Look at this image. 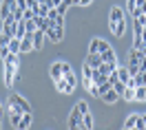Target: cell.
<instances>
[{"label":"cell","mask_w":146,"mask_h":130,"mask_svg":"<svg viewBox=\"0 0 146 130\" xmlns=\"http://www.w3.org/2000/svg\"><path fill=\"white\" fill-rule=\"evenodd\" d=\"M142 44H144V40H142V35H135V42H133V49H142Z\"/></svg>","instance_id":"cell-32"},{"label":"cell","mask_w":146,"mask_h":130,"mask_svg":"<svg viewBox=\"0 0 146 130\" xmlns=\"http://www.w3.org/2000/svg\"><path fill=\"white\" fill-rule=\"evenodd\" d=\"M115 73H117V79H119V82H124V84H126L128 77H131L128 71H126V66H117V68H115Z\"/></svg>","instance_id":"cell-15"},{"label":"cell","mask_w":146,"mask_h":130,"mask_svg":"<svg viewBox=\"0 0 146 130\" xmlns=\"http://www.w3.org/2000/svg\"><path fill=\"white\" fill-rule=\"evenodd\" d=\"M11 37L13 35H9V33H0V47H9Z\"/></svg>","instance_id":"cell-25"},{"label":"cell","mask_w":146,"mask_h":130,"mask_svg":"<svg viewBox=\"0 0 146 130\" xmlns=\"http://www.w3.org/2000/svg\"><path fill=\"white\" fill-rule=\"evenodd\" d=\"M135 128H137V130H146V121L142 119V115H139V119H137V123H135Z\"/></svg>","instance_id":"cell-33"},{"label":"cell","mask_w":146,"mask_h":130,"mask_svg":"<svg viewBox=\"0 0 146 130\" xmlns=\"http://www.w3.org/2000/svg\"><path fill=\"white\" fill-rule=\"evenodd\" d=\"M82 73H84V84H86V82H93V73H95V68H91V66L86 64V62H84Z\"/></svg>","instance_id":"cell-16"},{"label":"cell","mask_w":146,"mask_h":130,"mask_svg":"<svg viewBox=\"0 0 146 130\" xmlns=\"http://www.w3.org/2000/svg\"><path fill=\"white\" fill-rule=\"evenodd\" d=\"M38 16H42V18H46V16H49V7H44V5H40V7H38Z\"/></svg>","instance_id":"cell-30"},{"label":"cell","mask_w":146,"mask_h":130,"mask_svg":"<svg viewBox=\"0 0 146 130\" xmlns=\"http://www.w3.org/2000/svg\"><path fill=\"white\" fill-rule=\"evenodd\" d=\"M135 7H137V0H128V13H133Z\"/></svg>","instance_id":"cell-37"},{"label":"cell","mask_w":146,"mask_h":130,"mask_svg":"<svg viewBox=\"0 0 146 130\" xmlns=\"http://www.w3.org/2000/svg\"><path fill=\"white\" fill-rule=\"evenodd\" d=\"M78 110L82 112V115H84V112H89V104L84 102V99H82V102H78Z\"/></svg>","instance_id":"cell-29"},{"label":"cell","mask_w":146,"mask_h":130,"mask_svg":"<svg viewBox=\"0 0 146 130\" xmlns=\"http://www.w3.org/2000/svg\"><path fill=\"white\" fill-rule=\"evenodd\" d=\"M31 126V112H22V117H20V130H27Z\"/></svg>","instance_id":"cell-14"},{"label":"cell","mask_w":146,"mask_h":130,"mask_svg":"<svg viewBox=\"0 0 146 130\" xmlns=\"http://www.w3.org/2000/svg\"><path fill=\"white\" fill-rule=\"evenodd\" d=\"M137 119H139V115H131V117H128L126 119V123H124V128H135V123H137Z\"/></svg>","instance_id":"cell-23"},{"label":"cell","mask_w":146,"mask_h":130,"mask_svg":"<svg viewBox=\"0 0 146 130\" xmlns=\"http://www.w3.org/2000/svg\"><path fill=\"white\" fill-rule=\"evenodd\" d=\"M111 31H113V35L122 37V35H124V31H126V18H122L119 22H115V24H111Z\"/></svg>","instance_id":"cell-4"},{"label":"cell","mask_w":146,"mask_h":130,"mask_svg":"<svg viewBox=\"0 0 146 130\" xmlns=\"http://www.w3.org/2000/svg\"><path fill=\"white\" fill-rule=\"evenodd\" d=\"M53 20H55V27H64V16H60V13H58Z\"/></svg>","instance_id":"cell-34"},{"label":"cell","mask_w":146,"mask_h":130,"mask_svg":"<svg viewBox=\"0 0 146 130\" xmlns=\"http://www.w3.org/2000/svg\"><path fill=\"white\" fill-rule=\"evenodd\" d=\"M100 97H102V99H104L106 104H113V102H117V99H119V95L115 93V88L106 91V93H104V95H100Z\"/></svg>","instance_id":"cell-13"},{"label":"cell","mask_w":146,"mask_h":130,"mask_svg":"<svg viewBox=\"0 0 146 130\" xmlns=\"http://www.w3.org/2000/svg\"><path fill=\"white\" fill-rule=\"evenodd\" d=\"M137 73H139V64H133V62H131V64H128V75L135 77Z\"/></svg>","instance_id":"cell-28"},{"label":"cell","mask_w":146,"mask_h":130,"mask_svg":"<svg viewBox=\"0 0 146 130\" xmlns=\"http://www.w3.org/2000/svg\"><path fill=\"white\" fill-rule=\"evenodd\" d=\"M100 57H102V62H106V64H113V62H117V60H115V53H113V49H106V51H102Z\"/></svg>","instance_id":"cell-11"},{"label":"cell","mask_w":146,"mask_h":130,"mask_svg":"<svg viewBox=\"0 0 146 130\" xmlns=\"http://www.w3.org/2000/svg\"><path fill=\"white\" fill-rule=\"evenodd\" d=\"M113 88H115V93H117L119 97H122V95H124V91H126V84L117 79V82H113Z\"/></svg>","instance_id":"cell-21"},{"label":"cell","mask_w":146,"mask_h":130,"mask_svg":"<svg viewBox=\"0 0 146 130\" xmlns=\"http://www.w3.org/2000/svg\"><path fill=\"white\" fill-rule=\"evenodd\" d=\"M38 2H40V5H46V0H38Z\"/></svg>","instance_id":"cell-43"},{"label":"cell","mask_w":146,"mask_h":130,"mask_svg":"<svg viewBox=\"0 0 146 130\" xmlns=\"http://www.w3.org/2000/svg\"><path fill=\"white\" fill-rule=\"evenodd\" d=\"M144 18H146V13H144Z\"/></svg>","instance_id":"cell-47"},{"label":"cell","mask_w":146,"mask_h":130,"mask_svg":"<svg viewBox=\"0 0 146 130\" xmlns=\"http://www.w3.org/2000/svg\"><path fill=\"white\" fill-rule=\"evenodd\" d=\"M142 119H144V121H146V115H144V117H142Z\"/></svg>","instance_id":"cell-45"},{"label":"cell","mask_w":146,"mask_h":130,"mask_svg":"<svg viewBox=\"0 0 146 130\" xmlns=\"http://www.w3.org/2000/svg\"><path fill=\"white\" fill-rule=\"evenodd\" d=\"M75 5H82V7H86V5H91V0H73Z\"/></svg>","instance_id":"cell-39"},{"label":"cell","mask_w":146,"mask_h":130,"mask_svg":"<svg viewBox=\"0 0 146 130\" xmlns=\"http://www.w3.org/2000/svg\"><path fill=\"white\" fill-rule=\"evenodd\" d=\"M55 84H58V88H60V93H64V95H69V93H73V91H75V88H73L71 84H69L66 79H64V75H62V77H60V79H58Z\"/></svg>","instance_id":"cell-10"},{"label":"cell","mask_w":146,"mask_h":130,"mask_svg":"<svg viewBox=\"0 0 146 130\" xmlns=\"http://www.w3.org/2000/svg\"><path fill=\"white\" fill-rule=\"evenodd\" d=\"M82 128H89V130L93 128V117L89 115V112H84V115H82Z\"/></svg>","instance_id":"cell-19"},{"label":"cell","mask_w":146,"mask_h":130,"mask_svg":"<svg viewBox=\"0 0 146 130\" xmlns=\"http://www.w3.org/2000/svg\"><path fill=\"white\" fill-rule=\"evenodd\" d=\"M69 71H71V66L66 64V62H62V75H64V73H69Z\"/></svg>","instance_id":"cell-41"},{"label":"cell","mask_w":146,"mask_h":130,"mask_svg":"<svg viewBox=\"0 0 146 130\" xmlns=\"http://www.w3.org/2000/svg\"><path fill=\"white\" fill-rule=\"evenodd\" d=\"M49 73H51V77H53V82H58V79L62 77V62H53L51 68H49Z\"/></svg>","instance_id":"cell-9"},{"label":"cell","mask_w":146,"mask_h":130,"mask_svg":"<svg viewBox=\"0 0 146 130\" xmlns=\"http://www.w3.org/2000/svg\"><path fill=\"white\" fill-rule=\"evenodd\" d=\"M139 71H146V57H142V60H139Z\"/></svg>","instance_id":"cell-40"},{"label":"cell","mask_w":146,"mask_h":130,"mask_svg":"<svg viewBox=\"0 0 146 130\" xmlns=\"http://www.w3.org/2000/svg\"><path fill=\"white\" fill-rule=\"evenodd\" d=\"M0 16H2V20L11 16V7L7 5V2H2V5H0Z\"/></svg>","instance_id":"cell-22"},{"label":"cell","mask_w":146,"mask_h":130,"mask_svg":"<svg viewBox=\"0 0 146 130\" xmlns=\"http://www.w3.org/2000/svg\"><path fill=\"white\" fill-rule=\"evenodd\" d=\"M9 53H11V51H9V47H0V55H2V60L9 55Z\"/></svg>","instance_id":"cell-36"},{"label":"cell","mask_w":146,"mask_h":130,"mask_svg":"<svg viewBox=\"0 0 146 130\" xmlns=\"http://www.w3.org/2000/svg\"><path fill=\"white\" fill-rule=\"evenodd\" d=\"M135 99L137 102H144L146 99V86H135Z\"/></svg>","instance_id":"cell-17"},{"label":"cell","mask_w":146,"mask_h":130,"mask_svg":"<svg viewBox=\"0 0 146 130\" xmlns=\"http://www.w3.org/2000/svg\"><path fill=\"white\" fill-rule=\"evenodd\" d=\"M89 53H100V51H98V40H93V42H91V47H89Z\"/></svg>","instance_id":"cell-35"},{"label":"cell","mask_w":146,"mask_h":130,"mask_svg":"<svg viewBox=\"0 0 146 130\" xmlns=\"http://www.w3.org/2000/svg\"><path fill=\"white\" fill-rule=\"evenodd\" d=\"M0 121H2V115H0Z\"/></svg>","instance_id":"cell-46"},{"label":"cell","mask_w":146,"mask_h":130,"mask_svg":"<svg viewBox=\"0 0 146 130\" xmlns=\"http://www.w3.org/2000/svg\"><path fill=\"white\" fill-rule=\"evenodd\" d=\"M62 2H64V5H69V7L73 5V0H62Z\"/></svg>","instance_id":"cell-42"},{"label":"cell","mask_w":146,"mask_h":130,"mask_svg":"<svg viewBox=\"0 0 146 130\" xmlns=\"http://www.w3.org/2000/svg\"><path fill=\"white\" fill-rule=\"evenodd\" d=\"M18 7H20V9H22V11H25V9H29L27 0H18Z\"/></svg>","instance_id":"cell-38"},{"label":"cell","mask_w":146,"mask_h":130,"mask_svg":"<svg viewBox=\"0 0 146 130\" xmlns=\"http://www.w3.org/2000/svg\"><path fill=\"white\" fill-rule=\"evenodd\" d=\"M106 49H111V47H109V42H104V40H98V51L102 53V51H106Z\"/></svg>","instance_id":"cell-31"},{"label":"cell","mask_w":146,"mask_h":130,"mask_svg":"<svg viewBox=\"0 0 146 130\" xmlns=\"http://www.w3.org/2000/svg\"><path fill=\"white\" fill-rule=\"evenodd\" d=\"M9 104H18L20 108H22V112H31L29 102L25 99V97H20V95H11V97H9Z\"/></svg>","instance_id":"cell-3"},{"label":"cell","mask_w":146,"mask_h":130,"mask_svg":"<svg viewBox=\"0 0 146 130\" xmlns=\"http://www.w3.org/2000/svg\"><path fill=\"white\" fill-rule=\"evenodd\" d=\"M25 35H27V27H25V20H20V22H16V33H13V37L22 40Z\"/></svg>","instance_id":"cell-12"},{"label":"cell","mask_w":146,"mask_h":130,"mask_svg":"<svg viewBox=\"0 0 146 130\" xmlns=\"http://www.w3.org/2000/svg\"><path fill=\"white\" fill-rule=\"evenodd\" d=\"M133 79H135V86H146V71H139Z\"/></svg>","instance_id":"cell-18"},{"label":"cell","mask_w":146,"mask_h":130,"mask_svg":"<svg viewBox=\"0 0 146 130\" xmlns=\"http://www.w3.org/2000/svg\"><path fill=\"white\" fill-rule=\"evenodd\" d=\"M31 49H33V40H31V33H27L20 40V53H29Z\"/></svg>","instance_id":"cell-5"},{"label":"cell","mask_w":146,"mask_h":130,"mask_svg":"<svg viewBox=\"0 0 146 130\" xmlns=\"http://www.w3.org/2000/svg\"><path fill=\"white\" fill-rule=\"evenodd\" d=\"M44 35H49V40H53V42H60V40H62L64 37V27H49L44 31Z\"/></svg>","instance_id":"cell-1"},{"label":"cell","mask_w":146,"mask_h":130,"mask_svg":"<svg viewBox=\"0 0 146 130\" xmlns=\"http://www.w3.org/2000/svg\"><path fill=\"white\" fill-rule=\"evenodd\" d=\"M0 115H2V106H0Z\"/></svg>","instance_id":"cell-44"},{"label":"cell","mask_w":146,"mask_h":130,"mask_svg":"<svg viewBox=\"0 0 146 130\" xmlns=\"http://www.w3.org/2000/svg\"><path fill=\"white\" fill-rule=\"evenodd\" d=\"M31 40H33V49H40L42 42H44V31H42V29H36V33H31Z\"/></svg>","instance_id":"cell-8"},{"label":"cell","mask_w":146,"mask_h":130,"mask_svg":"<svg viewBox=\"0 0 146 130\" xmlns=\"http://www.w3.org/2000/svg\"><path fill=\"white\" fill-rule=\"evenodd\" d=\"M9 51H11V53H20V40H18V37H11Z\"/></svg>","instance_id":"cell-20"},{"label":"cell","mask_w":146,"mask_h":130,"mask_svg":"<svg viewBox=\"0 0 146 130\" xmlns=\"http://www.w3.org/2000/svg\"><path fill=\"white\" fill-rule=\"evenodd\" d=\"M69 128H82V112L78 108L69 115Z\"/></svg>","instance_id":"cell-2"},{"label":"cell","mask_w":146,"mask_h":130,"mask_svg":"<svg viewBox=\"0 0 146 130\" xmlns=\"http://www.w3.org/2000/svg\"><path fill=\"white\" fill-rule=\"evenodd\" d=\"M86 64L91 66V68H100V64H102V57H100V53H89L86 55Z\"/></svg>","instance_id":"cell-6"},{"label":"cell","mask_w":146,"mask_h":130,"mask_svg":"<svg viewBox=\"0 0 146 130\" xmlns=\"http://www.w3.org/2000/svg\"><path fill=\"white\" fill-rule=\"evenodd\" d=\"M126 102H131V99H135V88H131V86H126V91H124V95H122Z\"/></svg>","instance_id":"cell-24"},{"label":"cell","mask_w":146,"mask_h":130,"mask_svg":"<svg viewBox=\"0 0 146 130\" xmlns=\"http://www.w3.org/2000/svg\"><path fill=\"white\" fill-rule=\"evenodd\" d=\"M64 79L71 84L73 88H75V84H78V79H75V75H73V71H69V73H64Z\"/></svg>","instance_id":"cell-27"},{"label":"cell","mask_w":146,"mask_h":130,"mask_svg":"<svg viewBox=\"0 0 146 130\" xmlns=\"http://www.w3.org/2000/svg\"><path fill=\"white\" fill-rule=\"evenodd\" d=\"M122 18H124V11L119 9V7H113V9H111V16H109V27L115 24V22H119Z\"/></svg>","instance_id":"cell-7"},{"label":"cell","mask_w":146,"mask_h":130,"mask_svg":"<svg viewBox=\"0 0 146 130\" xmlns=\"http://www.w3.org/2000/svg\"><path fill=\"white\" fill-rule=\"evenodd\" d=\"M20 117H22V112H13L11 110V123H13V128L20 126Z\"/></svg>","instance_id":"cell-26"}]
</instances>
